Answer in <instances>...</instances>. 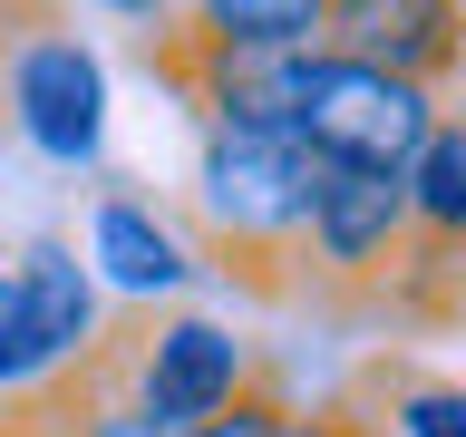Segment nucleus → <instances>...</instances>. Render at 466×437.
<instances>
[{
	"mask_svg": "<svg viewBox=\"0 0 466 437\" xmlns=\"http://www.w3.org/2000/svg\"><path fill=\"white\" fill-rule=\"evenodd\" d=\"M195 127H204L195 214H204L214 262L243 272L262 301H291V282H301V214H311L320 156L291 137L282 117H195Z\"/></svg>",
	"mask_w": 466,
	"mask_h": 437,
	"instance_id": "obj_1",
	"label": "nucleus"
},
{
	"mask_svg": "<svg viewBox=\"0 0 466 437\" xmlns=\"http://www.w3.org/2000/svg\"><path fill=\"white\" fill-rule=\"evenodd\" d=\"M447 97L399 68H370V58H340V49H301V78H291V137L330 156V166H408V146L428 137Z\"/></svg>",
	"mask_w": 466,
	"mask_h": 437,
	"instance_id": "obj_2",
	"label": "nucleus"
},
{
	"mask_svg": "<svg viewBox=\"0 0 466 437\" xmlns=\"http://www.w3.org/2000/svg\"><path fill=\"white\" fill-rule=\"evenodd\" d=\"M87 330H97V291L68 243H29L20 262H0V389L58 370Z\"/></svg>",
	"mask_w": 466,
	"mask_h": 437,
	"instance_id": "obj_3",
	"label": "nucleus"
},
{
	"mask_svg": "<svg viewBox=\"0 0 466 437\" xmlns=\"http://www.w3.org/2000/svg\"><path fill=\"white\" fill-rule=\"evenodd\" d=\"M10 117H20V137L49 166H87L97 137H107V78H97L87 39L29 29L20 49H10Z\"/></svg>",
	"mask_w": 466,
	"mask_h": 437,
	"instance_id": "obj_4",
	"label": "nucleus"
},
{
	"mask_svg": "<svg viewBox=\"0 0 466 437\" xmlns=\"http://www.w3.org/2000/svg\"><path fill=\"white\" fill-rule=\"evenodd\" d=\"M311 49L399 68V78L447 97L457 68H466V0H320V39Z\"/></svg>",
	"mask_w": 466,
	"mask_h": 437,
	"instance_id": "obj_5",
	"label": "nucleus"
},
{
	"mask_svg": "<svg viewBox=\"0 0 466 437\" xmlns=\"http://www.w3.org/2000/svg\"><path fill=\"white\" fill-rule=\"evenodd\" d=\"M243 379H253V350L233 340L224 320H204V311L146 320V340H137V399L156 408V418L195 428V418H214V408L243 389Z\"/></svg>",
	"mask_w": 466,
	"mask_h": 437,
	"instance_id": "obj_6",
	"label": "nucleus"
},
{
	"mask_svg": "<svg viewBox=\"0 0 466 437\" xmlns=\"http://www.w3.org/2000/svg\"><path fill=\"white\" fill-rule=\"evenodd\" d=\"M87 262H97V272H107L127 301H156V291L185 282V253H175V233L156 224V204H137V195H97Z\"/></svg>",
	"mask_w": 466,
	"mask_h": 437,
	"instance_id": "obj_7",
	"label": "nucleus"
},
{
	"mask_svg": "<svg viewBox=\"0 0 466 437\" xmlns=\"http://www.w3.org/2000/svg\"><path fill=\"white\" fill-rule=\"evenodd\" d=\"M408 233H428V243H466V127L457 117H437L428 137L408 146Z\"/></svg>",
	"mask_w": 466,
	"mask_h": 437,
	"instance_id": "obj_8",
	"label": "nucleus"
},
{
	"mask_svg": "<svg viewBox=\"0 0 466 437\" xmlns=\"http://www.w3.org/2000/svg\"><path fill=\"white\" fill-rule=\"evenodd\" d=\"M175 20L204 29V39H233V49H311L320 0H185Z\"/></svg>",
	"mask_w": 466,
	"mask_h": 437,
	"instance_id": "obj_9",
	"label": "nucleus"
},
{
	"mask_svg": "<svg viewBox=\"0 0 466 437\" xmlns=\"http://www.w3.org/2000/svg\"><path fill=\"white\" fill-rule=\"evenodd\" d=\"M379 399H389V437H466V399L447 379H418L399 360H379Z\"/></svg>",
	"mask_w": 466,
	"mask_h": 437,
	"instance_id": "obj_10",
	"label": "nucleus"
},
{
	"mask_svg": "<svg viewBox=\"0 0 466 437\" xmlns=\"http://www.w3.org/2000/svg\"><path fill=\"white\" fill-rule=\"evenodd\" d=\"M282 418H291V399H282V379H243L214 418H195V437H282Z\"/></svg>",
	"mask_w": 466,
	"mask_h": 437,
	"instance_id": "obj_11",
	"label": "nucleus"
},
{
	"mask_svg": "<svg viewBox=\"0 0 466 437\" xmlns=\"http://www.w3.org/2000/svg\"><path fill=\"white\" fill-rule=\"evenodd\" d=\"M370 379H379V360H370ZM282 437H389V418H360L350 399H330V408H291Z\"/></svg>",
	"mask_w": 466,
	"mask_h": 437,
	"instance_id": "obj_12",
	"label": "nucleus"
},
{
	"mask_svg": "<svg viewBox=\"0 0 466 437\" xmlns=\"http://www.w3.org/2000/svg\"><path fill=\"white\" fill-rule=\"evenodd\" d=\"M97 10H116V20H146V29H156V20H175L185 0H97Z\"/></svg>",
	"mask_w": 466,
	"mask_h": 437,
	"instance_id": "obj_13",
	"label": "nucleus"
},
{
	"mask_svg": "<svg viewBox=\"0 0 466 437\" xmlns=\"http://www.w3.org/2000/svg\"><path fill=\"white\" fill-rule=\"evenodd\" d=\"M0 437H49V428H29V418H0Z\"/></svg>",
	"mask_w": 466,
	"mask_h": 437,
	"instance_id": "obj_14",
	"label": "nucleus"
}]
</instances>
